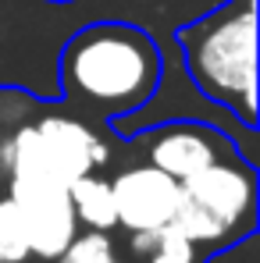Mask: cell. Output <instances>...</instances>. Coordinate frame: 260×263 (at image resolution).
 Wrapping results in <instances>:
<instances>
[{"label":"cell","mask_w":260,"mask_h":263,"mask_svg":"<svg viewBox=\"0 0 260 263\" xmlns=\"http://www.w3.org/2000/svg\"><path fill=\"white\" fill-rule=\"evenodd\" d=\"M157 43L122 22H100L75 32L61 53V89L72 103L103 118H125L161 89Z\"/></svg>","instance_id":"obj_1"},{"label":"cell","mask_w":260,"mask_h":263,"mask_svg":"<svg viewBox=\"0 0 260 263\" xmlns=\"http://www.w3.org/2000/svg\"><path fill=\"white\" fill-rule=\"evenodd\" d=\"M193 86L207 100L257 121V0H228L178 32Z\"/></svg>","instance_id":"obj_2"},{"label":"cell","mask_w":260,"mask_h":263,"mask_svg":"<svg viewBox=\"0 0 260 263\" xmlns=\"http://www.w3.org/2000/svg\"><path fill=\"white\" fill-rule=\"evenodd\" d=\"M182 196L228 231V238H242L257 224V171L235 153L207 164L203 171L182 178Z\"/></svg>","instance_id":"obj_3"},{"label":"cell","mask_w":260,"mask_h":263,"mask_svg":"<svg viewBox=\"0 0 260 263\" xmlns=\"http://www.w3.org/2000/svg\"><path fill=\"white\" fill-rule=\"evenodd\" d=\"M7 196L18 203L25 231H29V256L57 260L72 238L79 235V220L68 199V185L43 178H7Z\"/></svg>","instance_id":"obj_4"},{"label":"cell","mask_w":260,"mask_h":263,"mask_svg":"<svg viewBox=\"0 0 260 263\" xmlns=\"http://www.w3.org/2000/svg\"><path fill=\"white\" fill-rule=\"evenodd\" d=\"M135 142H139L143 160L161 167L175 181L196 175L207 164L235 153L232 142L221 132L211 128V125H200V121H168V125H157V128L143 132Z\"/></svg>","instance_id":"obj_5"},{"label":"cell","mask_w":260,"mask_h":263,"mask_svg":"<svg viewBox=\"0 0 260 263\" xmlns=\"http://www.w3.org/2000/svg\"><path fill=\"white\" fill-rule=\"evenodd\" d=\"M111 196H114V217L125 231H157L171 224L182 189L171 175L143 160L111 178Z\"/></svg>","instance_id":"obj_6"},{"label":"cell","mask_w":260,"mask_h":263,"mask_svg":"<svg viewBox=\"0 0 260 263\" xmlns=\"http://www.w3.org/2000/svg\"><path fill=\"white\" fill-rule=\"evenodd\" d=\"M36 132L43 139L50 164L64 178V185H72L75 178L96 171L100 164H107V142L79 118L46 114V118L36 121Z\"/></svg>","instance_id":"obj_7"},{"label":"cell","mask_w":260,"mask_h":263,"mask_svg":"<svg viewBox=\"0 0 260 263\" xmlns=\"http://www.w3.org/2000/svg\"><path fill=\"white\" fill-rule=\"evenodd\" d=\"M68 199H72V210L75 220L86 224L89 231H111L118 228L114 217V196H111V181L100 175H82L68 185Z\"/></svg>","instance_id":"obj_8"},{"label":"cell","mask_w":260,"mask_h":263,"mask_svg":"<svg viewBox=\"0 0 260 263\" xmlns=\"http://www.w3.org/2000/svg\"><path fill=\"white\" fill-rule=\"evenodd\" d=\"M29 260V231L18 203L11 196L0 199V263Z\"/></svg>","instance_id":"obj_9"},{"label":"cell","mask_w":260,"mask_h":263,"mask_svg":"<svg viewBox=\"0 0 260 263\" xmlns=\"http://www.w3.org/2000/svg\"><path fill=\"white\" fill-rule=\"evenodd\" d=\"M146 263H200V246L189 242L175 224L157 228V242L146 253Z\"/></svg>","instance_id":"obj_10"},{"label":"cell","mask_w":260,"mask_h":263,"mask_svg":"<svg viewBox=\"0 0 260 263\" xmlns=\"http://www.w3.org/2000/svg\"><path fill=\"white\" fill-rule=\"evenodd\" d=\"M68 263H118L114 256V242L107 238V231H86L75 235L72 246L61 253Z\"/></svg>","instance_id":"obj_11"},{"label":"cell","mask_w":260,"mask_h":263,"mask_svg":"<svg viewBox=\"0 0 260 263\" xmlns=\"http://www.w3.org/2000/svg\"><path fill=\"white\" fill-rule=\"evenodd\" d=\"M157 242V231H132V253L135 256H146Z\"/></svg>","instance_id":"obj_12"},{"label":"cell","mask_w":260,"mask_h":263,"mask_svg":"<svg viewBox=\"0 0 260 263\" xmlns=\"http://www.w3.org/2000/svg\"><path fill=\"white\" fill-rule=\"evenodd\" d=\"M54 263H68V260H64V256H57V260H54Z\"/></svg>","instance_id":"obj_13"},{"label":"cell","mask_w":260,"mask_h":263,"mask_svg":"<svg viewBox=\"0 0 260 263\" xmlns=\"http://www.w3.org/2000/svg\"><path fill=\"white\" fill-rule=\"evenodd\" d=\"M18 263H29V260H18Z\"/></svg>","instance_id":"obj_14"}]
</instances>
